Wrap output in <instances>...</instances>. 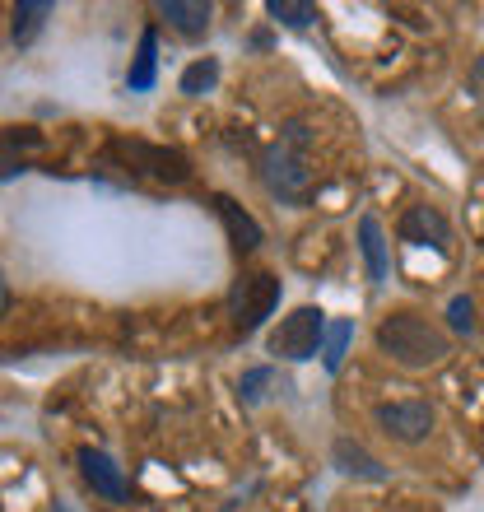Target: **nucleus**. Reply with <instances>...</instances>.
<instances>
[{"instance_id": "obj_1", "label": "nucleus", "mask_w": 484, "mask_h": 512, "mask_svg": "<svg viewBox=\"0 0 484 512\" xmlns=\"http://www.w3.org/2000/svg\"><path fill=\"white\" fill-rule=\"evenodd\" d=\"M377 350L401 368H438L452 354V340L419 312H387L377 322Z\"/></svg>"}, {"instance_id": "obj_2", "label": "nucleus", "mask_w": 484, "mask_h": 512, "mask_svg": "<svg viewBox=\"0 0 484 512\" xmlns=\"http://www.w3.org/2000/svg\"><path fill=\"white\" fill-rule=\"evenodd\" d=\"M270 196H280L284 205H303L312 196V168H308V126H289L280 135V145H270L266 163H261Z\"/></svg>"}, {"instance_id": "obj_3", "label": "nucleus", "mask_w": 484, "mask_h": 512, "mask_svg": "<svg viewBox=\"0 0 484 512\" xmlns=\"http://www.w3.org/2000/svg\"><path fill=\"white\" fill-rule=\"evenodd\" d=\"M326 340V312L322 308H294L280 317V326L270 331V354H280L289 364H303L312 354H322Z\"/></svg>"}, {"instance_id": "obj_4", "label": "nucleus", "mask_w": 484, "mask_h": 512, "mask_svg": "<svg viewBox=\"0 0 484 512\" xmlns=\"http://www.w3.org/2000/svg\"><path fill=\"white\" fill-rule=\"evenodd\" d=\"M275 308H280V280H275V275L252 270V275H242V280L233 284L229 312H233V331H238V336H252Z\"/></svg>"}, {"instance_id": "obj_5", "label": "nucleus", "mask_w": 484, "mask_h": 512, "mask_svg": "<svg viewBox=\"0 0 484 512\" xmlns=\"http://www.w3.org/2000/svg\"><path fill=\"white\" fill-rule=\"evenodd\" d=\"M373 419L387 438H396V443H405V447L424 443L433 433V405L429 401H387L373 410Z\"/></svg>"}, {"instance_id": "obj_6", "label": "nucleus", "mask_w": 484, "mask_h": 512, "mask_svg": "<svg viewBox=\"0 0 484 512\" xmlns=\"http://www.w3.org/2000/svg\"><path fill=\"white\" fill-rule=\"evenodd\" d=\"M112 154H117V159H126L131 168H140V173L163 177V182H187V177H191L187 154H177V149L145 145V140H117V145H112Z\"/></svg>"}, {"instance_id": "obj_7", "label": "nucleus", "mask_w": 484, "mask_h": 512, "mask_svg": "<svg viewBox=\"0 0 484 512\" xmlns=\"http://www.w3.org/2000/svg\"><path fill=\"white\" fill-rule=\"evenodd\" d=\"M80 475L94 485V494H103L108 503H126V475L121 466L108 457V452H98V447H80Z\"/></svg>"}, {"instance_id": "obj_8", "label": "nucleus", "mask_w": 484, "mask_h": 512, "mask_svg": "<svg viewBox=\"0 0 484 512\" xmlns=\"http://www.w3.org/2000/svg\"><path fill=\"white\" fill-rule=\"evenodd\" d=\"M396 233L415 247H447L452 243V224H447L433 205H410L401 215V224H396Z\"/></svg>"}, {"instance_id": "obj_9", "label": "nucleus", "mask_w": 484, "mask_h": 512, "mask_svg": "<svg viewBox=\"0 0 484 512\" xmlns=\"http://www.w3.org/2000/svg\"><path fill=\"white\" fill-rule=\"evenodd\" d=\"M159 19H168V28H177L182 38H205L215 10L201 0H159Z\"/></svg>"}, {"instance_id": "obj_10", "label": "nucleus", "mask_w": 484, "mask_h": 512, "mask_svg": "<svg viewBox=\"0 0 484 512\" xmlns=\"http://www.w3.org/2000/svg\"><path fill=\"white\" fill-rule=\"evenodd\" d=\"M215 210H219V219L229 224V238H233V247H238V252H256V247H261V224H256V219L247 215L238 201L215 196Z\"/></svg>"}, {"instance_id": "obj_11", "label": "nucleus", "mask_w": 484, "mask_h": 512, "mask_svg": "<svg viewBox=\"0 0 484 512\" xmlns=\"http://www.w3.org/2000/svg\"><path fill=\"white\" fill-rule=\"evenodd\" d=\"M154 80H159V33L145 28V33H140V47H135L131 70H126V84H131L135 94H145V89H154Z\"/></svg>"}, {"instance_id": "obj_12", "label": "nucleus", "mask_w": 484, "mask_h": 512, "mask_svg": "<svg viewBox=\"0 0 484 512\" xmlns=\"http://www.w3.org/2000/svg\"><path fill=\"white\" fill-rule=\"evenodd\" d=\"M359 252H363V266H368V280H387V238H382V224L373 215L359 219Z\"/></svg>"}, {"instance_id": "obj_13", "label": "nucleus", "mask_w": 484, "mask_h": 512, "mask_svg": "<svg viewBox=\"0 0 484 512\" xmlns=\"http://www.w3.org/2000/svg\"><path fill=\"white\" fill-rule=\"evenodd\" d=\"M331 457H336V466L345 475H359V480H387V466L377 457H368L359 443H350V438H340L336 447H331Z\"/></svg>"}, {"instance_id": "obj_14", "label": "nucleus", "mask_w": 484, "mask_h": 512, "mask_svg": "<svg viewBox=\"0 0 484 512\" xmlns=\"http://www.w3.org/2000/svg\"><path fill=\"white\" fill-rule=\"evenodd\" d=\"M47 14H52V5H47V0H19V5H14V14H10V19H14V24H10V38L19 42V47H28V42L42 33Z\"/></svg>"}, {"instance_id": "obj_15", "label": "nucleus", "mask_w": 484, "mask_h": 512, "mask_svg": "<svg viewBox=\"0 0 484 512\" xmlns=\"http://www.w3.org/2000/svg\"><path fill=\"white\" fill-rule=\"evenodd\" d=\"M42 135L38 131H10L0 135V177L14 173V168H24V149H38Z\"/></svg>"}, {"instance_id": "obj_16", "label": "nucleus", "mask_w": 484, "mask_h": 512, "mask_svg": "<svg viewBox=\"0 0 484 512\" xmlns=\"http://www.w3.org/2000/svg\"><path fill=\"white\" fill-rule=\"evenodd\" d=\"M215 80H219V61H215V56H201V61H191V66L182 70L177 89H182L187 98H201L205 89H215Z\"/></svg>"}, {"instance_id": "obj_17", "label": "nucleus", "mask_w": 484, "mask_h": 512, "mask_svg": "<svg viewBox=\"0 0 484 512\" xmlns=\"http://www.w3.org/2000/svg\"><path fill=\"white\" fill-rule=\"evenodd\" d=\"M266 14L275 19V24H289V28L317 24V5H303V0H270Z\"/></svg>"}, {"instance_id": "obj_18", "label": "nucleus", "mask_w": 484, "mask_h": 512, "mask_svg": "<svg viewBox=\"0 0 484 512\" xmlns=\"http://www.w3.org/2000/svg\"><path fill=\"white\" fill-rule=\"evenodd\" d=\"M350 340H354V322H336L331 331H326V345H322L326 373H336L340 368V359H345V350H350Z\"/></svg>"}, {"instance_id": "obj_19", "label": "nucleus", "mask_w": 484, "mask_h": 512, "mask_svg": "<svg viewBox=\"0 0 484 512\" xmlns=\"http://www.w3.org/2000/svg\"><path fill=\"white\" fill-rule=\"evenodd\" d=\"M270 378H275L270 368H247V373H242V382H238V396H242V401H247V405H256V401H261V396H266Z\"/></svg>"}, {"instance_id": "obj_20", "label": "nucleus", "mask_w": 484, "mask_h": 512, "mask_svg": "<svg viewBox=\"0 0 484 512\" xmlns=\"http://www.w3.org/2000/svg\"><path fill=\"white\" fill-rule=\"evenodd\" d=\"M447 322H452V331H461V336H471L475 331V303L466 294L452 298V308H447Z\"/></svg>"}, {"instance_id": "obj_21", "label": "nucleus", "mask_w": 484, "mask_h": 512, "mask_svg": "<svg viewBox=\"0 0 484 512\" xmlns=\"http://www.w3.org/2000/svg\"><path fill=\"white\" fill-rule=\"evenodd\" d=\"M471 94H475V108H480V122H484V56H475V66H471Z\"/></svg>"}, {"instance_id": "obj_22", "label": "nucleus", "mask_w": 484, "mask_h": 512, "mask_svg": "<svg viewBox=\"0 0 484 512\" xmlns=\"http://www.w3.org/2000/svg\"><path fill=\"white\" fill-rule=\"evenodd\" d=\"M10 308V280H5V270H0V312Z\"/></svg>"}, {"instance_id": "obj_23", "label": "nucleus", "mask_w": 484, "mask_h": 512, "mask_svg": "<svg viewBox=\"0 0 484 512\" xmlns=\"http://www.w3.org/2000/svg\"><path fill=\"white\" fill-rule=\"evenodd\" d=\"M52 512H75V508H70V503H56V508Z\"/></svg>"}]
</instances>
